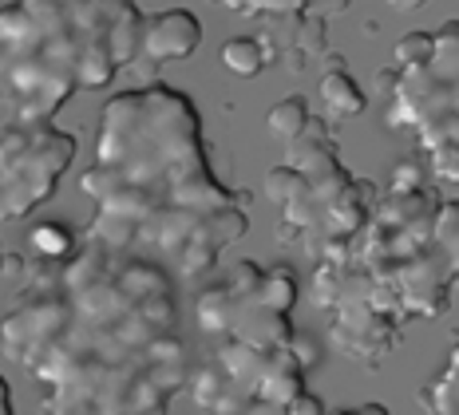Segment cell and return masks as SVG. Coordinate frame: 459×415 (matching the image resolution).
<instances>
[{
  "label": "cell",
  "mask_w": 459,
  "mask_h": 415,
  "mask_svg": "<svg viewBox=\"0 0 459 415\" xmlns=\"http://www.w3.org/2000/svg\"><path fill=\"white\" fill-rule=\"evenodd\" d=\"M325 415H392L385 403H360V408H341V411H325Z\"/></svg>",
  "instance_id": "obj_21"
},
{
  "label": "cell",
  "mask_w": 459,
  "mask_h": 415,
  "mask_svg": "<svg viewBox=\"0 0 459 415\" xmlns=\"http://www.w3.org/2000/svg\"><path fill=\"white\" fill-rule=\"evenodd\" d=\"M424 186H432V182H428V170L408 159V162H396V167H392L385 195H416V190H424Z\"/></svg>",
  "instance_id": "obj_18"
},
{
  "label": "cell",
  "mask_w": 459,
  "mask_h": 415,
  "mask_svg": "<svg viewBox=\"0 0 459 415\" xmlns=\"http://www.w3.org/2000/svg\"><path fill=\"white\" fill-rule=\"evenodd\" d=\"M416 403L424 415H459V341L447 352L444 368L416 392Z\"/></svg>",
  "instance_id": "obj_13"
},
{
  "label": "cell",
  "mask_w": 459,
  "mask_h": 415,
  "mask_svg": "<svg viewBox=\"0 0 459 415\" xmlns=\"http://www.w3.org/2000/svg\"><path fill=\"white\" fill-rule=\"evenodd\" d=\"M32 241V254L40 257V262H64V257H72L75 249H80V234L68 229L64 221H40V226L28 234Z\"/></svg>",
  "instance_id": "obj_15"
},
{
  "label": "cell",
  "mask_w": 459,
  "mask_h": 415,
  "mask_svg": "<svg viewBox=\"0 0 459 415\" xmlns=\"http://www.w3.org/2000/svg\"><path fill=\"white\" fill-rule=\"evenodd\" d=\"M428 178H439L447 186H459V151H436L428 154Z\"/></svg>",
  "instance_id": "obj_20"
},
{
  "label": "cell",
  "mask_w": 459,
  "mask_h": 415,
  "mask_svg": "<svg viewBox=\"0 0 459 415\" xmlns=\"http://www.w3.org/2000/svg\"><path fill=\"white\" fill-rule=\"evenodd\" d=\"M309 301L329 321V344L344 360L368 364L372 372L388 360L404 341V308L396 293L377 281L357 257L349 241H337L313 257Z\"/></svg>",
  "instance_id": "obj_5"
},
{
  "label": "cell",
  "mask_w": 459,
  "mask_h": 415,
  "mask_svg": "<svg viewBox=\"0 0 459 415\" xmlns=\"http://www.w3.org/2000/svg\"><path fill=\"white\" fill-rule=\"evenodd\" d=\"M0 344L44 388L40 415H167L190 376L175 277L88 238L24 262Z\"/></svg>",
  "instance_id": "obj_1"
},
{
  "label": "cell",
  "mask_w": 459,
  "mask_h": 415,
  "mask_svg": "<svg viewBox=\"0 0 459 415\" xmlns=\"http://www.w3.org/2000/svg\"><path fill=\"white\" fill-rule=\"evenodd\" d=\"M234 13L265 16V36H257L270 48L273 60H285L293 72L309 64L329 60V21L313 13V4L301 0H262V4H230Z\"/></svg>",
  "instance_id": "obj_10"
},
{
  "label": "cell",
  "mask_w": 459,
  "mask_h": 415,
  "mask_svg": "<svg viewBox=\"0 0 459 415\" xmlns=\"http://www.w3.org/2000/svg\"><path fill=\"white\" fill-rule=\"evenodd\" d=\"M131 0H21L0 8V111L16 127L52 123L75 91L108 88L139 60Z\"/></svg>",
  "instance_id": "obj_3"
},
{
  "label": "cell",
  "mask_w": 459,
  "mask_h": 415,
  "mask_svg": "<svg viewBox=\"0 0 459 415\" xmlns=\"http://www.w3.org/2000/svg\"><path fill=\"white\" fill-rule=\"evenodd\" d=\"M317 95H321V108L329 115V123L357 119V115H365V108H368V95L360 91V83L349 75L344 56H329V60H325V75H321Z\"/></svg>",
  "instance_id": "obj_12"
},
{
  "label": "cell",
  "mask_w": 459,
  "mask_h": 415,
  "mask_svg": "<svg viewBox=\"0 0 459 415\" xmlns=\"http://www.w3.org/2000/svg\"><path fill=\"white\" fill-rule=\"evenodd\" d=\"M309 364L313 349L301 336L277 349L214 341L210 356L186 376V388L206 415H290L293 400L309 392Z\"/></svg>",
  "instance_id": "obj_6"
},
{
  "label": "cell",
  "mask_w": 459,
  "mask_h": 415,
  "mask_svg": "<svg viewBox=\"0 0 459 415\" xmlns=\"http://www.w3.org/2000/svg\"><path fill=\"white\" fill-rule=\"evenodd\" d=\"M222 64L234 75H242V80H254V75H262L273 64V56L257 36H234V40L222 44Z\"/></svg>",
  "instance_id": "obj_14"
},
{
  "label": "cell",
  "mask_w": 459,
  "mask_h": 415,
  "mask_svg": "<svg viewBox=\"0 0 459 415\" xmlns=\"http://www.w3.org/2000/svg\"><path fill=\"white\" fill-rule=\"evenodd\" d=\"M309 119H313L309 99H305V95H285V99H277L270 108V119L265 123H270V134H277L281 143H293L309 127Z\"/></svg>",
  "instance_id": "obj_16"
},
{
  "label": "cell",
  "mask_w": 459,
  "mask_h": 415,
  "mask_svg": "<svg viewBox=\"0 0 459 415\" xmlns=\"http://www.w3.org/2000/svg\"><path fill=\"white\" fill-rule=\"evenodd\" d=\"M80 139L56 123L0 131V221H21L56 195L60 178L75 162Z\"/></svg>",
  "instance_id": "obj_9"
},
{
  "label": "cell",
  "mask_w": 459,
  "mask_h": 415,
  "mask_svg": "<svg viewBox=\"0 0 459 415\" xmlns=\"http://www.w3.org/2000/svg\"><path fill=\"white\" fill-rule=\"evenodd\" d=\"M203 44V24L186 8H167L143 21V40H139V60L167 64V60H190Z\"/></svg>",
  "instance_id": "obj_11"
},
{
  "label": "cell",
  "mask_w": 459,
  "mask_h": 415,
  "mask_svg": "<svg viewBox=\"0 0 459 415\" xmlns=\"http://www.w3.org/2000/svg\"><path fill=\"white\" fill-rule=\"evenodd\" d=\"M444 254H447V262H452V269H459V238L452 241V246H447L444 249Z\"/></svg>",
  "instance_id": "obj_24"
},
{
  "label": "cell",
  "mask_w": 459,
  "mask_h": 415,
  "mask_svg": "<svg viewBox=\"0 0 459 415\" xmlns=\"http://www.w3.org/2000/svg\"><path fill=\"white\" fill-rule=\"evenodd\" d=\"M0 415H16V408H13V388H8L4 376H0Z\"/></svg>",
  "instance_id": "obj_23"
},
{
  "label": "cell",
  "mask_w": 459,
  "mask_h": 415,
  "mask_svg": "<svg viewBox=\"0 0 459 415\" xmlns=\"http://www.w3.org/2000/svg\"><path fill=\"white\" fill-rule=\"evenodd\" d=\"M388 131L412 134L424 154L459 151V21H444L432 32V60L396 75L385 103Z\"/></svg>",
  "instance_id": "obj_8"
},
{
  "label": "cell",
  "mask_w": 459,
  "mask_h": 415,
  "mask_svg": "<svg viewBox=\"0 0 459 415\" xmlns=\"http://www.w3.org/2000/svg\"><path fill=\"white\" fill-rule=\"evenodd\" d=\"M432 238H436V246H439V249H447V246H452V241L459 238V198L439 202V214H436Z\"/></svg>",
  "instance_id": "obj_19"
},
{
  "label": "cell",
  "mask_w": 459,
  "mask_h": 415,
  "mask_svg": "<svg viewBox=\"0 0 459 415\" xmlns=\"http://www.w3.org/2000/svg\"><path fill=\"white\" fill-rule=\"evenodd\" d=\"M293 305H298V277L290 265L262 269L257 262H238L230 277L198 293L195 313L210 341L277 349L298 341Z\"/></svg>",
  "instance_id": "obj_7"
},
{
  "label": "cell",
  "mask_w": 459,
  "mask_h": 415,
  "mask_svg": "<svg viewBox=\"0 0 459 415\" xmlns=\"http://www.w3.org/2000/svg\"><path fill=\"white\" fill-rule=\"evenodd\" d=\"M0 269H4V249H0Z\"/></svg>",
  "instance_id": "obj_26"
},
{
  "label": "cell",
  "mask_w": 459,
  "mask_h": 415,
  "mask_svg": "<svg viewBox=\"0 0 459 415\" xmlns=\"http://www.w3.org/2000/svg\"><path fill=\"white\" fill-rule=\"evenodd\" d=\"M392 88H396V72H392V67H380L377 72V95H385V103H388Z\"/></svg>",
  "instance_id": "obj_22"
},
{
  "label": "cell",
  "mask_w": 459,
  "mask_h": 415,
  "mask_svg": "<svg viewBox=\"0 0 459 415\" xmlns=\"http://www.w3.org/2000/svg\"><path fill=\"white\" fill-rule=\"evenodd\" d=\"M265 198L281 210L277 234L285 246L301 241L317 257L365 229L377 206V186L344 167L333 123L313 115L309 127L285 143V162L265 175Z\"/></svg>",
  "instance_id": "obj_4"
},
{
  "label": "cell",
  "mask_w": 459,
  "mask_h": 415,
  "mask_svg": "<svg viewBox=\"0 0 459 415\" xmlns=\"http://www.w3.org/2000/svg\"><path fill=\"white\" fill-rule=\"evenodd\" d=\"M452 301H459V269H455V277H452Z\"/></svg>",
  "instance_id": "obj_25"
},
{
  "label": "cell",
  "mask_w": 459,
  "mask_h": 415,
  "mask_svg": "<svg viewBox=\"0 0 459 415\" xmlns=\"http://www.w3.org/2000/svg\"><path fill=\"white\" fill-rule=\"evenodd\" d=\"M80 190L95 206L83 238L170 277L210 273L250 234L254 195L214 175L195 99L159 80L103 103Z\"/></svg>",
  "instance_id": "obj_2"
},
{
  "label": "cell",
  "mask_w": 459,
  "mask_h": 415,
  "mask_svg": "<svg viewBox=\"0 0 459 415\" xmlns=\"http://www.w3.org/2000/svg\"><path fill=\"white\" fill-rule=\"evenodd\" d=\"M428 60H432V32H408L392 48V72L396 75L416 72V67H424Z\"/></svg>",
  "instance_id": "obj_17"
}]
</instances>
